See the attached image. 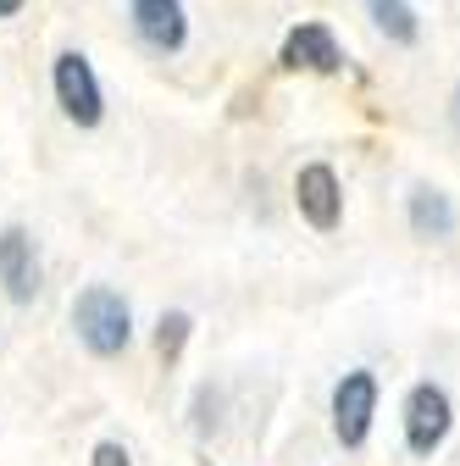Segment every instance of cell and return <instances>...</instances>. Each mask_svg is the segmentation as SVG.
I'll return each mask as SVG.
<instances>
[{"instance_id":"52a82bcc","label":"cell","mask_w":460,"mask_h":466,"mask_svg":"<svg viewBox=\"0 0 460 466\" xmlns=\"http://www.w3.org/2000/svg\"><path fill=\"white\" fill-rule=\"evenodd\" d=\"M277 62L289 67V73H322V78H327V73L344 67V50H338V39H333L327 23H300L289 39H283Z\"/></svg>"},{"instance_id":"9c48e42d","label":"cell","mask_w":460,"mask_h":466,"mask_svg":"<svg viewBox=\"0 0 460 466\" xmlns=\"http://www.w3.org/2000/svg\"><path fill=\"white\" fill-rule=\"evenodd\" d=\"M405 222H411L416 239H455V206H449V195L433 189V184H416V189L405 195Z\"/></svg>"},{"instance_id":"30bf717a","label":"cell","mask_w":460,"mask_h":466,"mask_svg":"<svg viewBox=\"0 0 460 466\" xmlns=\"http://www.w3.org/2000/svg\"><path fill=\"white\" fill-rule=\"evenodd\" d=\"M366 17L388 45H416L422 39V17H416L411 0H366Z\"/></svg>"},{"instance_id":"ba28073f","label":"cell","mask_w":460,"mask_h":466,"mask_svg":"<svg viewBox=\"0 0 460 466\" xmlns=\"http://www.w3.org/2000/svg\"><path fill=\"white\" fill-rule=\"evenodd\" d=\"M39 250H34V239L23 228H6L0 233V283H6V295L17 300V306H28L34 295H39Z\"/></svg>"},{"instance_id":"7a4b0ae2","label":"cell","mask_w":460,"mask_h":466,"mask_svg":"<svg viewBox=\"0 0 460 466\" xmlns=\"http://www.w3.org/2000/svg\"><path fill=\"white\" fill-rule=\"evenodd\" d=\"M50 84H55V106L67 111V123L100 128V116H105V89H100V78H95V67H89L84 50H62V56H55Z\"/></svg>"},{"instance_id":"7c38bea8","label":"cell","mask_w":460,"mask_h":466,"mask_svg":"<svg viewBox=\"0 0 460 466\" xmlns=\"http://www.w3.org/2000/svg\"><path fill=\"white\" fill-rule=\"evenodd\" d=\"M89 466H134V455H128V444H117V439H105V444H95Z\"/></svg>"},{"instance_id":"8fae6325","label":"cell","mask_w":460,"mask_h":466,"mask_svg":"<svg viewBox=\"0 0 460 466\" xmlns=\"http://www.w3.org/2000/svg\"><path fill=\"white\" fill-rule=\"evenodd\" d=\"M189 333H195V317H189V311H166V317L155 322V356H161V361H178L184 344H189Z\"/></svg>"},{"instance_id":"8992f818","label":"cell","mask_w":460,"mask_h":466,"mask_svg":"<svg viewBox=\"0 0 460 466\" xmlns=\"http://www.w3.org/2000/svg\"><path fill=\"white\" fill-rule=\"evenodd\" d=\"M128 17H134V34H139L150 50H161V56L184 50V39H189V12H184V0H128Z\"/></svg>"},{"instance_id":"4fadbf2b","label":"cell","mask_w":460,"mask_h":466,"mask_svg":"<svg viewBox=\"0 0 460 466\" xmlns=\"http://www.w3.org/2000/svg\"><path fill=\"white\" fill-rule=\"evenodd\" d=\"M23 6H28V0H0V17H17Z\"/></svg>"},{"instance_id":"6da1fadb","label":"cell","mask_w":460,"mask_h":466,"mask_svg":"<svg viewBox=\"0 0 460 466\" xmlns=\"http://www.w3.org/2000/svg\"><path fill=\"white\" fill-rule=\"evenodd\" d=\"M73 328H78L84 350L100 356V361L123 356V350L134 344V311H128V300L111 283H89L84 295L73 300Z\"/></svg>"},{"instance_id":"5b68a950","label":"cell","mask_w":460,"mask_h":466,"mask_svg":"<svg viewBox=\"0 0 460 466\" xmlns=\"http://www.w3.org/2000/svg\"><path fill=\"white\" fill-rule=\"evenodd\" d=\"M295 211L316 228V233H333L344 222V184H338V172L327 161H305L295 172Z\"/></svg>"},{"instance_id":"3957f363","label":"cell","mask_w":460,"mask_h":466,"mask_svg":"<svg viewBox=\"0 0 460 466\" xmlns=\"http://www.w3.org/2000/svg\"><path fill=\"white\" fill-rule=\"evenodd\" d=\"M455 428V400L444 383H416L405 394V450L411 455H438Z\"/></svg>"},{"instance_id":"277c9868","label":"cell","mask_w":460,"mask_h":466,"mask_svg":"<svg viewBox=\"0 0 460 466\" xmlns=\"http://www.w3.org/2000/svg\"><path fill=\"white\" fill-rule=\"evenodd\" d=\"M372 417H377V378L366 367L344 372L333 389V439L344 450H361L372 439Z\"/></svg>"},{"instance_id":"5bb4252c","label":"cell","mask_w":460,"mask_h":466,"mask_svg":"<svg viewBox=\"0 0 460 466\" xmlns=\"http://www.w3.org/2000/svg\"><path fill=\"white\" fill-rule=\"evenodd\" d=\"M449 123L460 128V84H455V95H449Z\"/></svg>"}]
</instances>
